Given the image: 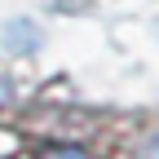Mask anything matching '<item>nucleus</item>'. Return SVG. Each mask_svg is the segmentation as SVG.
Segmentation results:
<instances>
[{
    "mask_svg": "<svg viewBox=\"0 0 159 159\" xmlns=\"http://www.w3.org/2000/svg\"><path fill=\"white\" fill-rule=\"evenodd\" d=\"M35 159H97V155L80 150V146H53V150H40Z\"/></svg>",
    "mask_w": 159,
    "mask_h": 159,
    "instance_id": "f257e3e1",
    "label": "nucleus"
},
{
    "mask_svg": "<svg viewBox=\"0 0 159 159\" xmlns=\"http://www.w3.org/2000/svg\"><path fill=\"white\" fill-rule=\"evenodd\" d=\"M137 159H159V133H155V137H150V142L142 146V155H137Z\"/></svg>",
    "mask_w": 159,
    "mask_h": 159,
    "instance_id": "f03ea898",
    "label": "nucleus"
}]
</instances>
